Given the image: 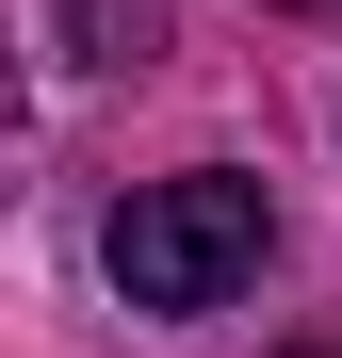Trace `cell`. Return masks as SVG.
Masks as SVG:
<instances>
[{
  "label": "cell",
  "mask_w": 342,
  "mask_h": 358,
  "mask_svg": "<svg viewBox=\"0 0 342 358\" xmlns=\"http://www.w3.org/2000/svg\"><path fill=\"white\" fill-rule=\"evenodd\" d=\"M131 49H147V0H82L66 17V66H131Z\"/></svg>",
  "instance_id": "cell-2"
},
{
  "label": "cell",
  "mask_w": 342,
  "mask_h": 358,
  "mask_svg": "<svg viewBox=\"0 0 342 358\" xmlns=\"http://www.w3.org/2000/svg\"><path fill=\"white\" fill-rule=\"evenodd\" d=\"M277 17H326V0H277Z\"/></svg>",
  "instance_id": "cell-3"
},
{
  "label": "cell",
  "mask_w": 342,
  "mask_h": 358,
  "mask_svg": "<svg viewBox=\"0 0 342 358\" xmlns=\"http://www.w3.org/2000/svg\"><path fill=\"white\" fill-rule=\"evenodd\" d=\"M261 261H277V212H261V179H228V163L147 179V196L114 212V293H131V310H228Z\"/></svg>",
  "instance_id": "cell-1"
}]
</instances>
